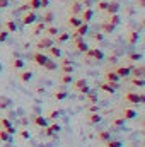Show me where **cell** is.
<instances>
[{
	"label": "cell",
	"mask_w": 145,
	"mask_h": 147,
	"mask_svg": "<svg viewBox=\"0 0 145 147\" xmlns=\"http://www.w3.org/2000/svg\"><path fill=\"white\" fill-rule=\"evenodd\" d=\"M72 89L73 91H77L79 94H87L89 91H91V87H89V84H87V80L84 79V77H79V79H75L72 82Z\"/></svg>",
	"instance_id": "6da1fadb"
},
{
	"label": "cell",
	"mask_w": 145,
	"mask_h": 147,
	"mask_svg": "<svg viewBox=\"0 0 145 147\" xmlns=\"http://www.w3.org/2000/svg\"><path fill=\"white\" fill-rule=\"evenodd\" d=\"M84 57H85L87 60H97V62L104 60V53H103V50H99V48H89V50L84 53Z\"/></svg>",
	"instance_id": "7a4b0ae2"
},
{
	"label": "cell",
	"mask_w": 145,
	"mask_h": 147,
	"mask_svg": "<svg viewBox=\"0 0 145 147\" xmlns=\"http://www.w3.org/2000/svg\"><path fill=\"white\" fill-rule=\"evenodd\" d=\"M125 101L132 103V105H138V103H144L145 101V94L140 92V94H135V92H126L125 94Z\"/></svg>",
	"instance_id": "3957f363"
},
{
	"label": "cell",
	"mask_w": 145,
	"mask_h": 147,
	"mask_svg": "<svg viewBox=\"0 0 145 147\" xmlns=\"http://www.w3.org/2000/svg\"><path fill=\"white\" fill-rule=\"evenodd\" d=\"M87 33H89V24H87V22H82L80 26H77V28L73 29V33L70 34V38H72V39L73 38H84Z\"/></svg>",
	"instance_id": "277c9868"
},
{
	"label": "cell",
	"mask_w": 145,
	"mask_h": 147,
	"mask_svg": "<svg viewBox=\"0 0 145 147\" xmlns=\"http://www.w3.org/2000/svg\"><path fill=\"white\" fill-rule=\"evenodd\" d=\"M36 21H39V17L36 16V12L34 10H28L24 16H22V19H21V22L24 24V26H29V24H34Z\"/></svg>",
	"instance_id": "5b68a950"
},
{
	"label": "cell",
	"mask_w": 145,
	"mask_h": 147,
	"mask_svg": "<svg viewBox=\"0 0 145 147\" xmlns=\"http://www.w3.org/2000/svg\"><path fill=\"white\" fill-rule=\"evenodd\" d=\"M51 45H55V39L53 38H50V36H44V38H41L39 41H38V45H36V50L38 51H43V50H48Z\"/></svg>",
	"instance_id": "8992f818"
},
{
	"label": "cell",
	"mask_w": 145,
	"mask_h": 147,
	"mask_svg": "<svg viewBox=\"0 0 145 147\" xmlns=\"http://www.w3.org/2000/svg\"><path fill=\"white\" fill-rule=\"evenodd\" d=\"M31 58H33V62L36 63L38 67H44V63L48 62V58H50V57H48V55H44L43 51H36V53H33V57H31Z\"/></svg>",
	"instance_id": "52a82bcc"
},
{
	"label": "cell",
	"mask_w": 145,
	"mask_h": 147,
	"mask_svg": "<svg viewBox=\"0 0 145 147\" xmlns=\"http://www.w3.org/2000/svg\"><path fill=\"white\" fill-rule=\"evenodd\" d=\"M60 132V125L56 123V121H53V123H50V125H46L44 127V137H53V135H56Z\"/></svg>",
	"instance_id": "ba28073f"
},
{
	"label": "cell",
	"mask_w": 145,
	"mask_h": 147,
	"mask_svg": "<svg viewBox=\"0 0 145 147\" xmlns=\"http://www.w3.org/2000/svg\"><path fill=\"white\" fill-rule=\"evenodd\" d=\"M97 89H101V91H104V92H108V94H114V92H116V89H119V84L103 82V84H99V86H97Z\"/></svg>",
	"instance_id": "9c48e42d"
},
{
	"label": "cell",
	"mask_w": 145,
	"mask_h": 147,
	"mask_svg": "<svg viewBox=\"0 0 145 147\" xmlns=\"http://www.w3.org/2000/svg\"><path fill=\"white\" fill-rule=\"evenodd\" d=\"M73 45H75V50L80 53H85L89 50V45L84 41V38H73Z\"/></svg>",
	"instance_id": "30bf717a"
},
{
	"label": "cell",
	"mask_w": 145,
	"mask_h": 147,
	"mask_svg": "<svg viewBox=\"0 0 145 147\" xmlns=\"http://www.w3.org/2000/svg\"><path fill=\"white\" fill-rule=\"evenodd\" d=\"M116 75L119 77V79H126L128 75H130V72H132V65H119V67H116Z\"/></svg>",
	"instance_id": "8fae6325"
},
{
	"label": "cell",
	"mask_w": 145,
	"mask_h": 147,
	"mask_svg": "<svg viewBox=\"0 0 145 147\" xmlns=\"http://www.w3.org/2000/svg\"><path fill=\"white\" fill-rule=\"evenodd\" d=\"M79 17L82 19V22H89V21L94 17V9H91V7L82 9V12H80V16H79Z\"/></svg>",
	"instance_id": "7c38bea8"
},
{
	"label": "cell",
	"mask_w": 145,
	"mask_h": 147,
	"mask_svg": "<svg viewBox=\"0 0 145 147\" xmlns=\"http://www.w3.org/2000/svg\"><path fill=\"white\" fill-rule=\"evenodd\" d=\"M62 55H63V51H62L60 46L51 45V46L48 48V57H50V58H62Z\"/></svg>",
	"instance_id": "4fadbf2b"
},
{
	"label": "cell",
	"mask_w": 145,
	"mask_h": 147,
	"mask_svg": "<svg viewBox=\"0 0 145 147\" xmlns=\"http://www.w3.org/2000/svg\"><path fill=\"white\" fill-rule=\"evenodd\" d=\"M104 79H106V82H113V84H119V77L116 75V72L114 70H106L104 72Z\"/></svg>",
	"instance_id": "5bb4252c"
},
{
	"label": "cell",
	"mask_w": 145,
	"mask_h": 147,
	"mask_svg": "<svg viewBox=\"0 0 145 147\" xmlns=\"http://www.w3.org/2000/svg\"><path fill=\"white\" fill-rule=\"evenodd\" d=\"M121 116H123L125 120H135V118L138 116V113L135 110H132V108H125V110L121 111Z\"/></svg>",
	"instance_id": "9a60e30c"
},
{
	"label": "cell",
	"mask_w": 145,
	"mask_h": 147,
	"mask_svg": "<svg viewBox=\"0 0 145 147\" xmlns=\"http://www.w3.org/2000/svg\"><path fill=\"white\" fill-rule=\"evenodd\" d=\"M101 120H103V116L99 115V111H97V113H89V115H87V121H89L91 125H97V123H101Z\"/></svg>",
	"instance_id": "2e32d148"
},
{
	"label": "cell",
	"mask_w": 145,
	"mask_h": 147,
	"mask_svg": "<svg viewBox=\"0 0 145 147\" xmlns=\"http://www.w3.org/2000/svg\"><path fill=\"white\" fill-rule=\"evenodd\" d=\"M82 9H84V5L79 3L77 0H73L72 5H70V16H79V14L82 12Z\"/></svg>",
	"instance_id": "e0dca14e"
},
{
	"label": "cell",
	"mask_w": 145,
	"mask_h": 147,
	"mask_svg": "<svg viewBox=\"0 0 145 147\" xmlns=\"http://www.w3.org/2000/svg\"><path fill=\"white\" fill-rule=\"evenodd\" d=\"M82 24V19L79 17V16H70L68 19H67V26H70L72 29H75L77 26H80Z\"/></svg>",
	"instance_id": "ac0fdd59"
},
{
	"label": "cell",
	"mask_w": 145,
	"mask_h": 147,
	"mask_svg": "<svg viewBox=\"0 0 145 147\" xmlns=\"http://www.w3.org/2000/svg\"><path fill=\"white\" fill-rule=\"evenodd\" d=\"M62 72L63 74H72L73 72V65L70 63L68 58H62Z\"/></svg>",
	"instance_id": "d6986e66"
},
{
	"label": "cell",
	"mask_w": 145,
	"mask_h": 147,
	"mask_svg": "<svg viewBox=\"0 0 145 147\" xmlns=\"http://www.w3.org/2000/svg\"><path fill=\"white\" fill-rule=\"evenodd\" d=\"M67 96H68V91H67L65 87H62V89H58V91H55V92H53L55 101H62V99H65Z\"/></svg>",
	"instance_id": "ffe728a7"
},
{
	"label": "cell",
	"mask_w": 145,
	"mask_h": 147,
	"mask_svg": "<svg viewBox=\"0 0 145 147\" xmlns=\"http://www.w3.org/2000/svg\"><path fill=\"white\" fill-rule=\"evenodd\" d=\"M119 9H121V5H119L118 2H108V9H106V12H108L109 16H111V14H118Z\"/></svg>",
	"instance_id": "44dd1931"
},
{
	"label": "cell",
	"mask_w": 145,
	"mask_h": 147,
	"mask_svg": "<svg viewBox=\"0 0 145 147\" xmlns=\"http://www.w3.org/2000/svg\"><path fill=\"white\" fill-rule=\"evenodd\" d=\"M125 121H126V120L119 115V116H116V118L111 121V127H113V128H125Z\"/></svg>",
	"instance_id": "7402d4cb"
},
{
	"label": "cell",
	"mask_w": 145,
	"mask_h": 147,
	"mask_svg": "<svg viewBox=\"0 0 145 147\" xmlns=\"http://www.w3.org/2000/svg\"><path fill=\"white\" fill-rule=\"evenodd\" d=\"M144 72H145V67H144V63H140L138 67H132L130 75H133V77H144Z\"/></svg>",
	"instance_id": "603a6c76"
},
{
	"label": "cell",
	"mask_w": 145,
	"mask_h": 147,
	"mask_svg": "<svg viewBox=\"0 0 145 147\" xmlns=\"http://www.w3.org/2000/svg\"><path fill=\"white\" fill-rule=\"evenodd\" d=\"M85 103H87V105H89V103H97V91L91 89V91L85 94Z\"/></svg>",
	"instance_id": "cb8c5ba5"
},
{
	"label": "cell",
	"mask_w": 145,
	"mask_h": 147,
	"mask_svg": "<svg viewBox=\"0 0 145 147\" xmlns=\"http://www.w3.org/2000/svg\"><path fill=\"white\" fill-rule=\"evenodd\" d=\"M97 139H99V142H108L109 139H111V132L109 130H99L97 132Z\"/></svg>",
	"instance_id": "d4e9b609"
},
{
	"label": "cell",
	"mask_w": 145,
	"mask_h": 147,
	"mask_svg": "<svg viewBox=\"0 0 145 147\" xmlns=\"http://www.w3.org/2000/svg\"><path fill=\"white\" fill-rule=\"evenodd\" d=\"M34 125H36V127H41V128H44V127L48 125L46 116H43V115H36V116H34Z\"/></svg>",
	"instance_id": "484cf974"
},
{
	"label": "cell",
	"mask_w": 145,
	"mask_h": 147,
	"mask_svg": "<svg viewBox=\"0 0 145 147\" xmlns=\"http://www.w3.org/2000/svg\"><path fill=\"white\" fill-rule=\"evenodd\" d=\"M72 82H73L72 74H62V75H60V84H62V86H70Z\"/></svg>",
	"instance_id": "4316f807"
},
{
	"label": "cell",
	"mask_w": 145,
	"mask_h": 147,
	"mask_svg": "<svg viewBox=\"0 0 145 147\" xmlns=\"http://www.w3.org/2000/svg\"><path fill=\"white\" fill-rule=\"evenodd\" d=\"M44 28H46V24H44V22L36 21V22H34V28H33V34H34V36H39V34H41V31H44Z\"/></svg>",
	"instance_id": "83f0119b"
},
{
	"label": "cell",
	"mask_w": 145,
	"mask_h": 147,
	"mask_svg": "<svg viewBox=\"0 0 145 147\" xmlns=\"http://www.w3.org/2000/svg\"><path fill=\"white\" fill-rule=\"evenodd\" d=\"M53 17H55V14H53L51 10H46V12L43 14V17H41V22H44V24H51V22H53Z\"/></svg>",
	"instance_id": "f1b7e54d"
},
{
	"label": "cell",
	"mask_w": 145,
	"mask_h": 147,
	"mask_svg": "<svg viewBox=\"0 0 145 147\" xmlns=\"http://www.w3.org/2000/svg\"><path fill=\"white\" fill-rule=\"evenodd\" d=\"M33 79V72L31 70H22V72L19 74V80L21 82H29Z\"/></svg>",
	"instance_id": "f546056e"
},
{
	"label": "cell",
	"mask_w": 145,
	"mask_h": 147,
	"mask_svg": "<svg viewBox=\"0 0 145 147\" xmlns=\"http://www.w3.org/2000/svg\"><path fill=\"white\" fill-rule=\"evenodd\" d=\"M44 33H46V36L55 38L58 34V28H56V26H46V28H44Z\"/></svg>",
	"instance_id": "4dcf8cb0"
},
{
	"label": "cell",
	"mask_w": 145,
	"mask_h": 147,
	"mask_svg": "<svg viewBox=\"0 0 145 147\" xmlns=\"http://www.w3.org/2000/svg\"><path fill=\"white\" fill-rule=\"evenodd\" d=\"M55 39H56L58 45H62V43H65V41L70 39V33H58V34L55 36Z\"/></svg>",
	"instance_id": "1f68e13d"
},
{
	"label": "cell",
	"mask_w": 145,
	"mask_h": 147,
	"mask_svg": "<svg viewBox=\"0 0 145 147\" xmlns=\"http://www.w3.org/2000/svg\"><path fill=\"white\" fill-rule=\"evenodd\" d=\"M5 31L15 33V31H17V22H15V21H7V22H5Z\"/></svg>",
	"instance_id": "d6a6232c"
},
{
	"label": "cell",
	"mask_w": 145,
	"mask_h": 147,
	"mask_svg": "<svg viewBox=\"0 0 145 147\" xmlns=\"http://www.w3.org/2000/svg\"><path fill=\"white\" fill-rule=\"evenodd\" d=\"M24 60H21V58H15V60H12V69L14 70H22L24 69Z\"/></svg>",
	"instance_id": "836d02e7"
},
{
	"label": "cell",
	"mask_w": 145,
	"mask_h": 147,
	"mask_svg": "<svg viewBox=\"0 0 145 147\" xmlns=\"http://www.w3.org/2000/svg\"><path fill=\"white\" fill-rule=\"evenodd\" d=\"M56 67H58V65H56V62H55V60H51V58H48V62L44 63V67H43V69H44V70H48V72H51V70H56Z\"/></svg>",
	"instance_id": "e575fe53"
},
{
	"label": "cell",
	"mask_w": 145,
	"mask_h": 147,
	"mask_svg": "<svg viewBox=\"0 0 145 147\" xmlns=\"http://www.w3.org/2000/svg\"><path fill=\"white\" fill-rule=\"evenodd\" d=\"M28 7H29V10H39L41 9V3H39V0H29L28 2Z\"/></svg>",
	"instance_id": "d590c367"
},
{
	"label": "cell",
	"mask_w": 145,
	"mask_h": 147,
	"mask_svg": "<svg viewBox=\"0 0 145 147\" xmlns=\"http://www.w3.org/2000/svg\"><path fill=\"white\" fill-rule=\"evenodd\" d=\"M108 22H111L113 26H118L119 22H121V17H119V14H111L108 19Z\"/></svg>",
	"instance_id": "8d00e7d4"
},
{
	"label": "cell",
	"mask_w": 145,
	"mask_h": 147,
	"mask_svg": "<svg viewBox=\"0 0 145 147\" xmlns=\"http://www.w3.org/2000/svg\"><path fill=\"white\" fill-rule=\"evenodd\" d=\"M114 28H116V26H113L111 22H103V24H101L103 33H113V31H114Z\"/></svg>",
	"instance_id": "74e56055"
},
{
	"label": "cell",
	"mask_w": 145,
	"mask_h": 147,
	"mask_svg": "<svg viewBox=\"0 0 145 147\" xmlns=\"http://www.w3.org/2000/svg\"><path fill=\"white\" fill-rule=\"evenodd\" d=\"M12 140V135H9L3 128H0V142H10Z\"/></svg>",
	"instance_id": "f35d334b"
},
{
	"label": "cell",
	"mask_w": 145,
	"mask_h": 147,
	"mask_svg": "<svg viewBox=\"0 0 145 147\" xmlns=\"http://www.w3.org/2000/svg\"><path fill=\"white\" fill-rule=\"evenodd\" d=\"M132 86H137V87H144V86H145L144 77H133V79H132Z\"/></svg>",
	"instance_id": "ab89813d"
},
{
	"label": "cell",
	"mask_w": 145,
	"mask_h": 147,
	"mask_svg": "<svg viewBox=\"0 0 145 147\" xmlns=\"http://www.w3.org/2000/svg\"><path fill=\"white\" fill-rule=\"evenodd\" d=\"M130 62H138V60H142L144 57H142V53H138V51H135V53H130L128 57H126Z\"/></svg>",
	"instance_id": "60d3db41"
},
{
	"label": "cell",
	"mask_w": 145,
	"mask_h": 147,
	"mask_svg": "<svg viewBox=\"0 0 145 147\" xmlns=\"http://www.w3.org/2000/svg\"><path fill=\"white\" fill-rule=\"evenodd\" d=\"M9 106H12V99H9V98H0V108L5 110V108H9Z\"/></svg>",
	"instance_id": "b9f144b4"
},
{
	"label": "cell",
	"mask_w": 145,
	"mask_h": 147,
	"mask_svg": "<svg viewBox=\"0 0 145 147\" xmlns=\"http://www.w3.org/2000/svg\"><path fill=\"white\" fill-rule=\"evenodd\" d=\"M60 115H62V113H60L58 110H51L48 115H46V120H53V121H55V120H56Z\"/></svg>",
	"instance_id": "7bdbcfd3"
},
{
	"label": "cell",
	"mask_w": 145,
	"mask_h": 147,
	"mask_svg": "<svg viewBox=\"0 0 145 147\" xmlns=\"http://www.w3.org/2000/svg\"><path fill=\"white\" fill-rule=\"evenodd\" d=\"M9 127H12V123H10V120H9V118H0V128H3V130H7Z\"/></svg>",
	"instance_id": "ee69618b"
},
{
	"label": "cell",
	"mask_w": 145,
	"mask_h": 147,
	"mask_svg": "<svg viewBox=\"0 0 145 147\" xmlns=\"http://www.w3.org/2000/svg\"><path fill=\"white\" fill-rule=\"evenodd\" d=\"M85 110L89 111V113H97L99 111V106H97V103H89L85 106Z\"/></svg>",
	"instance_id": "f6af8a7d"
},
{
	"label": "cell",
	"mask_w": 145,
	"mask_h": 147,
	"mask_svg": "<svg viewBox=\"0 0 145 147\" xmlns=\"http://www.w3.org/2000/svg\"><path fill=\"white\" fill-rule=\"evenodd\" d=\"M137 41H138V31H132V34L128 38V43L130 45H135Z\"/></svg>",
	"instance_id": "bcb514c9"
},
{
	"label": "cell",
	"mask_w": 145,
	"mask_h": 147,
	"mask_svg": "<svg viewBox=\"0 0 145 147\" xmlns=\"http://www.w3.org/2000/svg\"><path fill=\"white\" fill-rule=\"evenodd\" d=\"M104 146L106 147H123V144H121L119 140H111V139H109L108 142H104Z\"/></svg>",
	"instance_id": "7dc6e473"
},
{
	"label": "cell",
	"mask_w": 145,
	"mask_h": 147,
	"mask_svg": "<svg viewBox=\"0 0 145 147\" xmlns=\"http://www.w3.org/2000/svg\"><path fill=\"white\" fill-rule=\"evenodd\" d=\"M92 39H94L96 43H103V41H104V33H94V34H92Z\"/></svg>",
	"instance_id": "c3c4849f"
},
{
	"label": "cell",
	"mask_w": 145,
	"mask_h": 147,
	"mask_svg": "<svg viewBox=\"0 0 145 147\" xmlns=\"http://www.w3.org/2000/svg\"><path fill=\"white\" fill-rule=\"evenodd\" d=\"M106 9H108V2L99 0V2H97V10H104V12H106Z\"/></svg>",
	"instance_id": "681fc988"
},
{
	"label": "cell",
	"mask_w": 145,
	"mask_h": 147,
	"mask_svg": "<svg viewBox=\"0 0 145 147\" xmlns=\"http://www.w3.org/2000/svg\"><path fill=\"white\" fill-rule=\"evenodd\" d=\"M19 137H21L22 140H28V139H29V132H28V130H21V132H19Z\"/></svg>",
	"instance_id": "f907efd6"
},
{
	"label": "cell",
	"mask_w": 145,
	"mask_h": 147,
	"mask_svg": "<svg viewBox=\"0 0 145 147\" xmlns=\"http://www.w3.org/2000/svg\"><path fill=\"white\" fill-rule=\"evenodd\" d=\"M7 38H9V31H0V43L7 41Z\"/></svg>",
	"instance_id": "816d5d0a"
},
{
	"label": "cell",
	"mask_w": 145,
	"mask_h": 147,
	"mask_svg": "<svg viewBox=\"0 0 145 147\" xmlns=\"http://www.w3.org/2000/svg\"><path fill=\"white\" fill-rule=\"evenodd\" d=\"M108 62L111 63V65H113V63H118V57H116V55H109Z\"/></svg>",
	"instance_id": "f5cc1de1"
},
{
	"label": "cell",
	"mask_w": 145,
	"mask_h": 147,
	"mask_svg": "<svg viewBox=\"0 0 145 147\" xmlns=\"http://www.w3.org/2000/svg\"><path fill=\"white\" fill-rule=\"evenodd\" d=\"M39 3H41V9H48L50 7V0H39Z\"/></svg>",
	"instance_id": "db71d44e"
},
{
	"label": "cell",
	"mask_w": 145,
	"mask_h": 147,
	"mask_svg": "<svg viewBox=\"0 0 145 147\" xmlns=\"http://www.w3.org/2000/svg\"><path fill=\"white\" fill-rule=\"evenodd\" d=\"M9 7V0H0V9H7Z\"/></svg>",
	"instance_id": "11a10c76"
},
{
	"label": "cell",
	"mask_w": 145,
	"mask_h": 147,
	"mask_svg": "<svg viewBox=\"0 0 145 147\" xmlns=\"http://www.w3.org/2000/svg\"><path fill=\"white\" fill-rule=\"evenodd\" d=\"M19 10H22V12H28V10H29V7H28V2H26V3H22V5L19 7Z\"/></svg>",
	"instance_id": "9f6ffc18"
},
{
	"label": "cell",
	"mask_w": 145,
	"mask_h": 147,
	"mask_svg": "<svg viewBox=\"0 0 145 147\" xmlns=\"http://www.w3.org/2000/svg\"><path fill=\"white\" fill-rule=\"evenodd\" d=\"M5 132H7L9 135H14V134H15V128H14V127H9V128H7Z\"/></svg>",
	"instance_id": "6f0895ef"
},
{
	"label": "cell",
	"mask_w": 145,
	"mask_h": 147,
	"mask_svg": "<svg viewBox=\"0 0 145 147\" xmlns=\"http://www.w3.org/2000/svg\"><path fill=\"white\" fill-rule=\"evenodd\" d=\"M137 5H138V7L142 9V7L145 5V0H137Z\"/></svg>",
	"instance_id": "680465c9"
},
{
	"label": "cell",
	"mask_w": 145,
	"mask_h": 147,
	"mask_svg": "<svg viewBox=\"0 0 145 147\" xmlns=\"http://www.w3.org/2000/svg\"><path fill=\"white\" fill-rule=\"evenodd\" d=\"M138 147H144V146H138Z\"/></svg>",
	"instance_id": "91938a15"
},
{
	"label": "cell",
	"mask_w": 145,
	"mask_h": 147,
	"mask_svg": "<svg viewBox=\"0 0 145 147\" xmlns=\"http://www.w3.org/2000/svg\"><path fill=\"white\" fill-rule=\"evenodd\" d=\"M77 2H79V0H77Z\"/></svg>",
	"instance_id": "94428289"
},
{
	"label": "cell",
	"mask_w": 145,
	"mask_h": 147,
	"mask_svg": "<svg viewBox=\"0 0 145 147\" xmlns=\"http://www.w3.org/2000/svg\"><path fill=\"white\" fill-rule=\"evenodd\" d=\"M0 10H2V9H0Z\"/></svg>",
	"instance_id": "6125c7cd"
}]
</instances>
